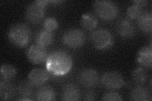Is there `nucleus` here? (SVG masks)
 Returning <instances> with one entry per match:
<instances>
[{"label": "nucleus", "instance_id": "f257e3e1", "mask_svg": "<svg viewBox=\"0 0 152 101\" xmlns=\"http://www.w3.org/2000/svg\"><path fill=\"white\" fill-rule=\"evenodd\" d=\"M46 70L49 73L55 76L66 74L72 68L73 60L72 56L64 50L52 51L48 56L46 61Z\"/></svg>", "mask_w": 152, "mask_h": 101}, {"label": "nucleus", "instance_id": "f03ea898", "mask_svg": "<svg viewBox=\"0 0 152 101\" xmlns=\"http://www.w3.org/2000/svg\"><path fill=\"white\" fill-rule=\"evenodd\" d=\"M7 36L13 45L18 47H24L29 43L31 30L24 23H16L9 28Z\"/></svg>", "mask_w": 152, "mask_h": 101}, {"label": "nucleus", "instance_id": "7ed1b4c3", "mask_svg": "<svg viewBox=\"0 0 152 101\" xmlns=\"http://www.w3.org/2000/svg\"><path fill=\"white\" fill-rule=\"evenodd\" d=\"M93 8L96 15L104 21H110L115 19L119 12L117 4L109 0L95 1Z\"/></svg>", "mask_w": 152, "mask_h": 101}, {"label": "nucleus", "instance_id": "20e7f679", "mask_svg": "<svg viewBox=\"0 0 152 101\" xmlns=\"http://www.w3.org/2000/svg\"><path fill=\"white\" fill-rule=\"evenodd\" d=\"M90 40L93 45L99 50H105L113 44V37L112 33L106 28H98L90 34Z\"/></svg>", "mask_w": 152, "mask_h": 101}, {"label": "nucleus", "instance_id": "39448f33", "mask_svg": "<svg viewBox=\"0 0 152 101\" xmlns=\"http://www.w3.org/2000/svg\"><path fill=\"white\" fill-rule=\"evenodd\" d=\"M49 2L46 0H37L31 3L26 9L27 20L33 24L41 22L45 17V7Z\"/></svg>", "mask_w": 152, "mask_h": 101}, {"label": "nucleus", "instance_id": "423d86ee", "mask_svg": "<svg viewBox=\"0 0 152 101\" xmlns=\"http://www.w3.org/2000/svg\"><path fill=\"white\" fill-rule=\"evenodd\" d=\"M85 41V33L78 28H70L65 31L62 36L64 44L72 49H77L83 46Z\"/></svg>", "mask_w": 152, "mask_h": 101}, {"label": "nucleus", "instance_id": "0eeeda50", "mask_svg": "<svg viewBox=\"0 0 152 101\" xmlns=\"http://www.w3.org/2000/svg\"><path fill=\"white\" fill-rule=\"evenodd\" d=\"M100 81L104 88L109 90L121 89L126 83L124 76L116 71H108L104 73L101 76Z\"/></svg>", "mask_w": 152, "mask_h": 101}, {"label": "nucleus", "instance_id": "6e6552de", "mask_svg": "<svg viewBox=\"0 0 152 101\" xmlns=\"http://www.w3.org/2000/svg\"><path fill=\"white\" fill-rule=\"evenodd\" d=\"M79 84L87 89H91L96 86L99 81L98 71L93 68H84L79 71L77 75Z\"/></svg>", "mask_w": 152, "mask_h": 101}, {"label": "nucleus", "instance_id": "1a4fd4ad", "mask_svg": "<svg viewBox=\"0 0 152 101\" xmlns=\"http://www.w3.org/2000/svg\"><path fill=\"white\" fill-rule=\"evenodd\" d=\"M26 56L28 61L32 63L39 65L46 62L48 54L45 47L34 44L28 48L26 51Z\"/></svg>", "mask_w": 152, "mask_h": 101}, {"label": "nucleus", "instance_id": "9d476101", "mask_svg": "<svg viewBox=\"0 0 152 101\" xmlns=\"http://www.w3.org/2000/svg\"><path fill=\"white\" fill-rule=\"evenodd\" d=\"M117 31L121 37L129 39L134 37L136 32V28L131 19L122 18L117 23Z\"/></svg>", "mask_w": 152, "mask_h": 101}, {"label": "nucleus", "instance_id": "9b49d317", "mask_svg": "<svg viewBox=\"0 0 152 101\" xmlns=\"http://www.w3.org/2000/svg\"><path fill=\"white\" fill-rule=\"evenodd\" d=\"M50 74L47 70L42 68H34L32 70L28 75V81L34 86L43 85L50 78Z\"/></svg>", "mask_w": 152, "mask_h": 101}, {"label": "nucleus", "instance_id": "f8f14e48", "mask_svg": "<svg viewBox=\"0 0 152 101\" xmlns=\"http://www.w3.org/2000/svg\"><path fill=\"white\" fill-rule=\"evenodd\" d=\"M137 62L144 68H151L152 66L151 46L142 47L137 54Z\"/></svg>", "mask_w": 152, "mask_h": 101}, {"label": "nucleus", "instance_id": "ddd939ff", "mask_svg": "<svg viewBox=\"0 0 152 101\" xmlns=\"http://www.w3.org/2000/svg\"><path fill=\"white\" fill-rule=\"evenodd\" d=\"M81 97L78 86L74 84H66L61 93V99L66 101L79 100Z\"/></svg>", "mask_w": 152, "mask_h": 101}, {"label": "nucleus", "instance_id": "4468645a", "mask_svg": "<svg viewBox=\"0 0 152 101\" xmlns=\"http://www.w3.org/2000/svg\"><path fill=\"white\" fill-rule=\"evenodd\" d=\"M130 99L135 101H149L151 100V91L142 85H136L132 88L131 91Z\"/></svg>", "mask_w": 152, "mask_h": 101}, {"label": "nucleus", "instance_id": "2eb2a0df", "mask_svg": "<svg viewBox=\"0 0 152 101\" xmlns=\"http://www.w3.org/2000/svg\"><path fill=\"white\" fill-rule=\"evenodd\" d=\"M137 24L140 29L144 33H149L152 31V13L150 11L142 12L137 18Z\"/></svg>", "mask_w": 152, "mask_h": 101}, {"label": "nucleus", "instance_id": "dca6fc26", "mask_svg": "<svg viewBox=\"0 0 152 101\" xmlns=\"http://www.w3.org/2000/svg\"><path fill=\"white\" fill-rule=\"evenodd\" d=\"M16 94V89L10 80L0 81V98L2 100L12 99Z\"/></svg>", "mask_w": 152, "mask_h": 101}, {"label": "nucleus", "instance_id": "f3484780", "mask_svg": "<svg viewBox=\"0 0 152 101\" xmlns=\"http://www.w3.org/2000/svg\"><path fill=\"white\" fill-rule=\"evenodd\" d=\"M35 98L37 100H54L56 98L55 90L51 86L42 85L36 90L35 93Z\"/></svg>", "mask_w": 152, "mask_h": 101}, {"label": "nucleus", "instance_id": "a211bd4d", "mask_svg": "<svg viewBox=\"0 0 152 101\" xmlns=\"http://www.w3.org/2000/svg\"><path fill=\"white\" fill-rule=\"evenodd\" d=\"M36 44L43 47H46L51 45L54 41V33L52 31L45 29L38 31L35 39Z\"/></svg>", "mask_w": 152, "mask_h": 101}, {"label": "nucleus", "instance_id": "6ab92c4d", "mask_svg": "<svg viewBox=\"0 0 152 101\" xmlns=\"http://www.w3.org/2000/svg\"><path fill=\"white\" fill-rule=\"evenodd\" d=\"M98 20L96 16L92 13H86L80 19V25L86 31H93L96 28Z\"/></svg>", "mask_w": 152, "mask_h": 101}, {"label": "nucleus", "instance_id": "aec40b11", "mask_svg": "<svg viewBox=\"0 0 152 101\" xmlns=\"http://www.w3.org/2000/svg\"><path fill=\"white\" fill-rule=\"evenodd\" d=\"M132 80L136 85H142L148 79V73L145 68L139 66L132 71Z\"/></svg>", "mask_w": 152, "mask_h": 101}, {"label": "nucleus", "instance_id": "412c9836", "mask_svg": "<svg viewBox=\"0 0 152 101\" xmlns=\"http://www.w3.org/2000/svg\"><path fill=\"white\" fill-rule=\"evenodd\" d=\"M34 86L29 81L24 80L18 84L17 87V91L20 97H30L34 92Z\"/></svg>", "mask_w": 152, "mask_h": 101}, {"label": "nucleus", "instance_id": "4be33fe9", "mask_svg": "<svg viewBox=\"0 0 152 101\" xmlns=\"http://www.w3.org/2000/svg\"><path fill=\"white\" fill-rule=\"evenodd\" d=\"M1 79L10 80L13 78L17 75V69L13 65L3 64L1 66Z\"/></svg>", "mask_w": 152, "mask_h": 101}, {"label": "nucleus", "instance_id": "5701e85b", "mask_svg": "<svg viewBox=\"0 0 152 101\" xmlns=\"http://www.w3.org/2000/svg\"><path fill=\"white\" fill-rule=\"evenodd\" d=\"M142 12V11L141 7L133 4L132 5H131L127 8L126 14L128 18L133 20V19H137L138 18Z\"/></svg>", "mask_w": 152, "mask_h": 101}, {"label": "nucleus", "instance_id": "b1692460", "mask_svg": "<svg viewBox=\"0 0 152 101\" xmlns=\"http://www.w3.org/2000/svg\"><path fill=\"white\" fill-rule=\"evenodd\" d=\"M58 21L54 17H48L44 20L43 28L45 30L53 32L58 27Z\"/></svg>", "mask_w": 152, "mask_h": 101}, {"label": "nucleus", "instance_id": "393cba45", "mask_svg": "<svg viewBox=\"0 0 152 101\" xmlns=\"http://www.w3.org/2000/svg\"><path fill=\"white\" fill-rule=\"evenodd\" d=\"M123 99L122 95L117 92H115L113 90L108 91L103 94L102 100L112 101V100H122Z\"/></svg>", "mask_w": 152, "mask_h": 101}, {"label": "nucleus", "instance_id": "a878e982", "mask_svg": "<svg viewBox=\"0 0 152 101\" xmlns=\"http://www.w3.org/2000/svg\"><path fill=\"white\" fill-rule=\"evenodd\" d=\"M96 95L93 90H88L85 91L83 95V99L84 100H94L96 99Z\"/></svg>", "mask_w": 152, "mask_h": 101}, {"label": "nucleus", "instance_id": "bb28decb", "mask_svg": "<svg viewBox=\"0 0 152 101\" xmlns=\"http://www.w3.org/2000/svg\"><path fill=\"white\" fill-rule=\"evenodd\" d=\"M132 3L142 8L146 6L148 4V1H146V0H135V1H132Z\"/></svg>", "mask_w": 152, "mask_h": 101}, {"label": "nucleus", "instance_id": "cd10ccee", "mask_svg": "<svg viewBox=\"0 0 152 101\" xmlns=\"http://www.w3.org/2000/svg\"><path fill=\"white\" fill-rule=\"evenodd\" d=\"M18 100H33L31 97H20L17 99Z\"/></svg>", "mask_w": 152, "mask_h": 101}]
</instances>
